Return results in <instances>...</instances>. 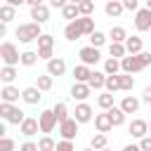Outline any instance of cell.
<instances>
[{
    "instance_id": "obj_1",
    "label": "cell",
    "mask_w": 151,
    "mask_h": 151,
    "mask_svg": "<svg viewBox=\"0 0 151 151\" xmlns=\"http://www.w3.org/2000/svg\"><path fill=\"white\" fill-rule=\"evenodd\" d=\"M151 64V52H139V54H125L123 59H120V68H123V73H137V71H142V68H146Z\"/></svg>"
},
{
    "instance_id": "obj_2",
    "label": "cell",
    "mask_w": 151,
    "mask_h": 151,
    "mask_svg": "<svg viewBox=\"0 0 151 151\" xmlns=\"http://www.w3.org/2000/svg\"><path fill=\"white\" fill-rule=\"evenodd\" d=\"M14 35L19 38V42H33V40H38L42 35V31H40V24L38 21H28V24H21L14 31Z\"/></svg>"
},
{
    "instance_id": "obj_3",
    "label": "cell",
    "mask_w": 151,
    "mask_h": 151,
    "mask_svg": "<svg viewBox=\"0 0 151 151\" xmlns=\"http://www.w3.org/2000/svg\"><path fill=\"white\" fill-rule=\"evenodd\" d=\"M0 116L5 118V123H12V125H21L24 123V111L19 109V106H14V104H7V101H2L0 104Z\"/></svg>"
},
{
    "instance_id": "obj_4",
    "label": "cell",
    "mask_w": 151,
    "mask_h": 151,
    "mask_svg": "<svg viewBox=\"0 0 151 151\" xmlns=\"http://www.w3.org/2000/svg\"><path fill=\"white\" fill-rule=\"evenodd\" d=\"M0 59H2L5 66H17V64H21V54H19V50H17L14 42H2V45H0Z\"/></svg>"
},
{
    "instance_id": "obj_5",
    "label": "cell",
    "mask_w": 151,
    "mask_h": 151,
    "mask_svg": "<svg viewBox=\"0 0 151 151\" xmlns=\"http://www.w3.org/2000/svg\"><path fill=\"white\" fill-rule=\"evenodd\" d=\"M38 120H40V132H45V134H50V132L54 130V125H59V120H57V116H54V109L42 111V113L38 116Z\"/></svg>"
},
{
    "instance_id": "obj_6",
    "label": "cell",
    "mask_w": 151,
    "mask_h": 151,
    "mask_svg": "<svg viewBox=\"0 0 151 151\" xmlns=\"http://www.w3.org/2000/svg\"><path fill=\"white\" fill-rule=\"evenodd\" d=\"M134 28L137 31H151V9L149 7H142L134 12Z\"/></svg>"
},
{
    "instance_id": "obj_7",
    "label": "cell",
    "mask_w": 151,
    "mask_h": 151,
    "mask_svg": "<svg viewBox=\"0 0 151 151\" xmlns=\"http://www.w3.org/2000/svg\"><path fill=\"white\" fill-rule=\"evenodd\" d=\"M78 120L76 118H68V120H64V123H59V134H61V139H76L78 137Z\"/></svg>"
},
{
    "instance_id": "obj_8",
    "label": "cell",
    "mask_w": 151,
    "mask_h": 151,
    "mask_svg": "<svg viewBox=\"0 0 151 151\" xmlns=\"http://www.w3.org/2000/svg\"><path fill=\"white\" fill-rule=\"evenodd\" d=\"M78 57H80V64H87V66H92V64H97V61L101 59V54H99V47H94V45H87V47H83V50L78 52Z\"/></svg>"
},
{
    "instance_id": "obj_9",
    "label": "cell",
    "mask_w": 151,
    "mask_h": 151,
    "mask_svg": "<svg viewBox=\"0 0 151 151\" xmlns=\"http://www.w3.org/2000/svg\"><path fill=\"white\" fill-rule=\"evenodd\" d=\"M94 127H97V132H109V130H113L116 125H113V118H111V113L109 111H104V113H97L94 116Z\"/></svg>"
},
{
    "instance_id": "obj_10",
    "label": "cell",
    "mask_w": 151,
    "mask_h": 151,
    "mask_svg": "<svg viewBox=\"0 0 151 151\" xmlns=\"http://www.w3.org/2000/svg\"><path fill=\"white\" fill-rule=\"evenodd\" d=\"M127 132H130L132 137H137V139H142V137H146V132H149V123H146V120H142V118H134V120L130 123V127H127Z\"/></svg>"
},
{
    "instance_id": "obj_11",
    "label": "cell",
    "mask_w": 151,
    "mask_h": 151,
    "mask_svg": "<svg viewBox=\"0 0 151 151\" xmlns=\"http://www.w3.org/2000/svg\"><path fill=\"white\" fill-rule=\"evenodd\" d=\"M90 92H92V87L87 83H73V87H71V97L78 101H85L90 97Z\"/></svg>"
},
{
    "instance_id": "obj_12",
    "label": "cell",
    "mask_w": 151,
    "mask_h": 151,
    "mask_svg": "<svg viewBox=\"0 0 151 151\" xmlns=\"http://www.w3.org/2000/svg\"><path fill=\"white\" fill-rule=\"evenodd\" d=\"M73 118H76L78 123H90V120H92V109H90V104L80 101V104L76 106V111H73Z\"/></svg>"
},
{
    "instance_id": "obj_13",
    "label": "cell",
    "mask_w": 151,
    "mask_h": 151,
    "mask_svg": "<svg viewBox=\"0 0 151 151\" xmlns=\"http://www.w3.org/2000/svg\"><path fill=\"white\" fill-rule=\"evenodd\" d=\"M38 130H40V120L38 118H24V123L19 125V132L26 134V137H33Z\"/></svg>"
},
{
    "instance_id": "obj_14",
    "label": "cell",
    "mask_w": 151,
    "mask_h": 151,
    "mask_svg": "<svg viewBox=\"0 0 151 151\" xmlns=\"http://www.w3.org/2000/svg\"><path fill=\"white\" fill-rule=\"evenodd\" d=\"M64 71H66V61L61 57H52L47 61V73L50 76H64Z\"/></svg>"
},
{
    "instance_id": "obj_15",
    "label": "cell",
    "mask_w": 151,
    "mask_h": 151,
    "mask_svg": "<svg viewBox=\"0 0 151 151\" xmlns=\"http://www.w3.org/2000/svg\"><path fill=\"white\" fill-rule=\"evenodd\" d=\"M31 19L38 21V24H45V21L50 19V7H47L45 2L38 5V7H31Z\"/></svg>"
},
{
    "instance_id": "obj_16",
    "label": "cell",
    "mask_w": 151,
    "mask_h": 151,
    "mask_svg": "<svg viewBox=\"0 0 151 151\" xmlns=\"http://www.w3.org/2000/svg\"><path fill=\"white\" fill-rule=\"evenodd\" d=\"M64 38H66V40H78V38H83V31H80V26H78V19H73V21L66 24Z\"/></svg>"
},
{
    "instance_id": "obj_17",
    "label": "cell",
    "mask_w": 151,
    "mask_h": 151,
    "mask_svg": "<svg viewBox=\"0 0 151 151\" xmlns=\"http://www.w3.org/2000/svg\"><path fill=\"white\" fill-rule=\"evenodd\" d=\"M0 97H2V101H7V104H14V101H19L21 92H19L14 85H5V87L0 90Z\"/></svg>"
},
{
    "instance_id": "obj_18",
    "label": "cell",
    "mask_w": 151,
    "mask_h": 151,
    "mask_svg": "<svg viewBox=\"0 0 151 151\" xmlns=\"http://www.w3.org/2000/svg\"><path fill=\"white\" fill-rule=\"evenodd\" d=\"M40 92H42V90H38L35 85H33V87H26V90L21 92V99H24L26 104H31V106H33V104H38V101L42 99V94H40Z\"/></svg>"
},
{
    "instance_id": "obj_19",
    "label": "cell",
    "mask_w": 151,
    "mask_h": 151,
    "mask_svg": "<svg viewBox=\"0 0 151 151\" xmlns=\"http://www.w3.org/2000/svg\"><path fill=\"white\" fill-rule=\"evenodd\" d=\"M90 76H92V68H90L87 64H78V66L73 68V78H76V83H87Z\"/></svg>"
},
{
    "instance_id": "obj_20",
    "label": "cell",
    "mask_w": 151,
    "mask_h": 151,
    "mask_svg": "<svg viewBox=\"0 0 151 151\" xmlns=\"http://www.w3.org/2000/svg\"><path fill=\"white\" fill-rule=\"evenodd\" d=\"M123 9H125V7H123V0H109V2L104 5V12H106L109 17H113V19H116V17H120V14H123Z\"/></svg>"
},
{
    "instance_id": "obj_21",
    "label": "cell",
    "mask_w": 151,
    "mask_h": 151,
    "mask_svg": "<svg viewBox=\"0 0 151 151\" xmlns=\"http://www.w3.org/2000/svg\"><path fill=\"white\" fill-rule=\"evenodd\" d=\"M87 85H90L92 90H101V87H106V73H101V71H92Z\"/></svg>"
},
{
    "instance_id": "obj_22",
    "label": "cell",
    "mask_w": 151,
    "mask_h": 151,
    "mask_svg": "<svg viewBox=\"0 0 151 151\" xmlns=\"http://www.w3.org/2000/svg\"><path fill=\"white\" fill-rule=\"evenodd\" d=\"M120 109H123L125 113H137V111H139V99H137V97H132V94H127V97H123Z\"/></svg>"
},
{
    "instance_id": "obj_23",
    "label": "cell",
    "mask_w": 151,
    "mask_h": 151,
    "mask_svg": "<svg viewBox=\"0 0 151 151\" xmlns=\"http://www.w3.org/2000/svg\"><path fill=\"white\" fill-rule=\"evenodd\" d=\"M125 47H127V54H139L142 47H144V42H142L139 35H130V38L125 40Z\"/></svg>"
},
{
    "instance_id": "obj_24",
    "label": "cell",
    "mask_w": 151,
    "mask_h": 151,
    "mask_svg": "<svg viewBox=\"0 0 151 151\" xmlns=\"http://www.w3.org/2000/svg\"><path fill=\"white\" fill-rule=\"evenodd\" d=\"M78 26H80L83 35H92L94 33V19L92 17H78Z\"/></svg>"
},
{
    "instance_id": "obj_25",
    "label": "cell",
    "mask_w": 151,
    "mask_h": 151,
    "mask_svg": "<svg viewBox=\"0 0 151 151\" xmlns=\"http://www.w3.org/2000/svg\"><path fill=\"white\" fill-rule=\"evenodd\" d=\"M123 68H120V59H116V57H109L106 61H104V73L106 76H113V73H120Z\"/></svg>"
},
{
    "instance_id": "obj_26",
    "label": "cell",
    "mask_w": 151,
    "mask_h": 151,
    "mask_svg": "<svg viewBox=\"0 0 151 151\" xmlns=\"http://www.w3.org/2000/svg\"><path fill=\"white\" fill-rule=\"evenodd\" d=\"M61 17H64V19H68V21H73V19H78V17H80V9H78V5H73V2H68L66 7H61Z\"/></svg>"
},
{
    "instance_id": "obj_27",
    "label": "cell",
    "mask_w": 151,
    "mask_h": 151,
    "mask_svg": "<svg viewBox=\"0 0 151 151\" xmlns=\"http://www.w3.org/2000/svg\"><path fill=\"white\" fill-rule=\"evenodd\" d=\"M14 17H17V7H12V5L5 2V5L0 7V19H2V24H9Z\"/></svg>"
},
{
    "instance_id": "obj_28",
    "label": "cell",
    "mask_w": 151,
    "mask_h": 151,
    "mask_svg": "<svg viewBox=\"0 0 151 151\" xmlns=\"http://www.w3.org/2000/svg\"><path fill=\"white\" fill-rule=\"evenodd\" d=\"M109 54H111V57H116V59H123V57L127 54L125 42H111V45H109Z\"/></svg>"
},
{
    "instance_id": "obj_29",
    "label": "cell",
    "mask_w": 151,
    "mask_h": 151,
    "mask_svg": "<svg viewBox=\"0 0 151 151\" xmlns=\"http://www.w3.org/2000/svg\"><path fill=\"white\" fill-rule=\"evenodd\" d=\"M14 78H17V68H14V66H2V68H0V80H2L5 85H12Z\"/></svg>"
},
{
    "instance_id": "obj_30",
    "label": "cell",
    "mask_w": 151,
    "mask_h": 151,
    "mask_svg": "<svg viewBox=\"0 0 151 151\" xmlns=\"http://www.w3.org/2000/svg\"><path fill=\"white\" fill-rule=\"evenodd\" d=\"M97 104H99L104 111L113 109V106H116V104H113V92H109V90H106L104 94H99V97H97Z\"/></svg>"
},
{
    "instance_id": "obj_31",
    "label": "cell",
    "mask_w": 151,
    "mask_h": 151,
    "mask_svg": "<svg viewBox=\"0 0 151 151\" xmlns=\"http://www.w3.org/2000/svg\"><path fill=\"white\" fill-rule=\"evenodd\" d=\"M109 38H111V42H125L127 40V33H125L123 26H113L111 33H109Z\"/></svg>"
},
{
    "instance_id": "obj_32",
    "label": "cell",
    "mask_w": 151,
    "mask_h": 151,
    "mask_svg": "<svg viewBox=\"0 0 151 151\" xmlns=\"http://www.w3.org/2000/svg\"><path fill=\"white\" fill-rule=\"evenodd\" d=\"M106 90H109V92H118V90H123V85H120V73L106 76Z\"/></svg>"
},
{
    "instance_id": "obj_33",
    "label": "cell",
    "mask_w": 151,
    "mask_h": 151,
    "mask_svg": "<svg viewBox=\"0 0 151 151\" xmlns=\"http://www.w3.org/2000/svg\"><path fill=\"white\" fill-rule=\"evenodd\" d=\"M52 78H54V76H50V73H45V76H38V80H35V87H38V90H42V92L52 90Z\"/></svg>"
},
{
    "instance_id": "obj_34",
    "label": "cell",
    "mask_w": 151,
    "mask_h": 151,
    "mask_svg": "<svg viewBox=\"0 0 151 151\" xmlns=\"http://www.w3.org/2000/svg\"><path fill=\"white\" fill-rule=\"evenodd\" d=\"M90 146H92L94 151H101V149H106V134H104V132H97V134L90 139Z\"/></svg>"
},
{
    "instance_id": "obj_35",
    "label": "cell",
    "mask_w": 151,
    "mask_h": 151,
    "mask_svg": "<svg viewBox=\"0 0 151 151\" xmlns=\"http://www.w3.org/2000/svg\"><path fill=\"white\" fill-rule=\"evenodd\" d=\"M54 116H57V120H59V123L68 120V109H66V104H64V101H57V104H54Z\"/></svg>"
},
{
    "instance_id": "obj_36",
    "label": "cell",
    "mask_w": 151,
    "mask_h": 151,
    "mask_svg": "<svg viewBox=\"0 0 151 151\" xmlns=\"http://www.w3.org/2000/svg\"><path fill=\"white\" fill-rule=\"evenodd\" d=\"M109 113H111V118H113V125H116V127L125 123V111H123L120 106H113V109H109Z\"/></svg>"
},
{
    "instance_id": "obj_37",
    "label": "cell",
    "mask_w": 151,
    "mask_h": 151,
    "mask_svg": "<svg viewBox=\"0 0 151 151\" xmlns=\"http://www.w3.org/2000/svg\"><path fill=\"white\" fill-rule=\"evenodd\" d=\"M38 146H40V151H54V149H57V142H54L50 134H45V137L38 139Z\"/></svg>"
},
{
    "instance_id": "obj_38",
    "label": "cell",
    "mask_w": 151,
    "mask_h": 151,
    "mask_svg": "<svg viewBox=\"0 0 151 151\" xmlns=\"http://www.w3.org/2000/svg\"><path fill=\"white\" fill-rule=\"evenodd\" d=\"M78 9H80V17H92L94 2H92V0H83V2H78Z\"/></svg>"
},
{
    "instance_id": "obj_39",
    "label": "cell",
    "mask_w": 151,
    "mask_h": 151,
    "mask_svg": "<svg viewBox=\"0 0 151 151\" xmlns=\"http://www.w3.org/2000/svg\"><path fill=\"white\" fill-rule=\"evenodd\" d=\"M38 59H40V57H38V52H31V50L21 52V64H24V66H33Z\"/></svg>"
},
{
    "instance_id": "obj_40",
    "label": "cell",
    "mask_w": 151,
    "mask_h": 151,
    "mask_svg": "<svg viewBox=\"0 0 151 151\" xmlns=\"http://www.w3.org/2000/svg\"><path fill=\"white\" fill-rule=\"evenodd\" d=\"M106 42V35L101 33V31H94L92 35H90V45H94V47H101Z\"/></svg>"
},
{
    "instance_id": "obj_41",
    "label": "cell",
    "mask_w": 151,
    "mask_h": 151,
    "mask_svg": "<svg viewBox=\"0 0 151 151\" xmlns=\"http://www.w3.org/2000/svg\"><path fill=\"white\" fill-rule=\"evenodd\" d=\"M120 85H123V90H132V87H134L132 73H120Z\"/></svg>"
},
{
    "instance_id": "obj_42",
    "label": "cell",
    "mask_w": 151,
    "mask_h": 151,
    "mask_svg": "<svg viewBox=\"0 0 151 151\" xmlns=\"http://www.w3.org/2000/svg\"><path fill=\"white\" fill-rule=\"evenodd\" d=\"M38 47H54V38L47 35V33H42V35L38 38Z\"/></svg>"
},
{
    "instance_id": "obj_43",
    "label": "cell",
    "mask_w": 151,
    "mask_h": 151,
    "mask_svg": "<svg viewBox=\"0 0 151 151\" xmlns=\"http://www.w3.org/2000/svg\"><path fill=\"white\" fill-rule=\"evenodd\" d=\"M54 151H76V146H73L71 139H61V142H57V149Z\"/></svg>"
},
{
    "instance_id": "obj_44",
    "label": "cell",
    "mask_w": 151,
    "mask_h": 151,
    "mask_svg": "<svg viewBox=\"0 0 151 151\" xmlns=\"http://www.w3.org/2000/svg\"><path fill=\"white\" fill-rule=\"evenodd\" d=\"M0 151H14V139L2 137V139H0Z\"/></svg>"
},
{
    "instance_id": "obj_45",
    "label": "cell",
    "mask_w": 151,
    "mask_h": 151,
    "mask_svg": "<svg viewBox=\"0 0 151 151\" xmlns=\"http://www.w3.org/2000/svg\"><path fill=\"white\" fill-rule=\"evenodd\" d=\"M38 57L45 59V61H50L52 59V47H38Z\"/></svg>"
},
{
    "instance_id": "obj_46",
    "label": "cell",
    "mask_w": 151,
    "mask_h": 151,
    "mask_svg": "<svg viewBox=\"0 0 151 151\" xmlns=\"http://www.w3.org/2000/svg\"><path fill=\"white\" fill-rule=\"evenodd\" d=\"M19 151H40V146H38L35 142H24V144L19 146Z\"/></svg>"
},
{
    "instance_id": "obj_47",
    "label": "cell",
    "mask_w": 151,
    "mask_h": 151,
    "mask_svg": "<svg viewBox=\"0 0 151 151\" xmlns=\"http://www.w3.org/2000/svg\"><path fill=\"white\" fill-rule=\"evenodd\" d=\"M123 7L130 9V12H137L139 9V0H123Z\"/></svg>"
},
{
    "instance_id": "obj_48",
    "label": "cell",
    "mask_w": 151,
    "mask_h": 151,
    "mask_svg": "<svg viewBox=\"0 0 151 151\" xmlns=\"http://www.w3.org/2000/svg\"><path fill=\"white\" fill-rule=\"evenodd\" d=\"M139 146H142V151H151V134L142 137V139H139Z\"/></svg>"
},
{
    "instance_id": "obj_49",
    "label": "cell",
    "mask_w": 151,
    "mask_h": 151,
    "mask_svg": "<svg viewBox=\"0 0 151 151\" xmlns=\"http://www.w3.org/2000/svg\"><path fill=\"white\" fill-rule=\"evenodd\" d=\"M142 101H146V104H151V85H149V87H144V94H142Z\"/></svg>"
},
{
    "instance_id": "obj_50",
    "label": "cell",
    "mask_w": 151,
    "mask_h": 151,
    "mask_svg": "<svg viewBox=\"0 0 151 151\" xmlns=\"http://www.w3.org/2000/svg\"><path fill=\"white\" fill-rule=\"evenodd\" d=\"M50 5H52V7H59V9H61V7H66V5H68V0H50Z\"/></svg>"
},
{
    "instance_id": "obj_51",
    "label": "cell",
    "mask_w": 151,
    "mask_h": 151,
    "mask_svg": "<svg viewBox=\"0 0 151 151\" xmlns=\"http://www.w3.org/2000/svg\"><path fill=\"white\" fill-rule=\"evenodd\" d=\"M123 151H142V146H139V144H127Z\"/></svg>"
},
{
    "instance_id": "obj_52",
    "label": "cell",
    "mask_w": 151,
    "mask_h": 151,
    "mask_svg": "<svg viewBox=\"0 0 151 151\" xmlns=\"http://www.w3.org/2000/svg\"><path fill=\"white\" fill-rule=\"evenodd\" d=\"M5 2H7V5H12V7H21L26 0H5Z\"/></svg>"
},
{
    "instance_id": "obj_53",
    "label": "cell",
    "mask_w": 151,
    "mask_h": 151,
    "mask_svg": "<svg viewBox=\"0 0 151 151\" xmlns=\"http://www.w3.org/2000/svg\"><path fill=\"white\" fill-rule=\"evenodd\" d=\"M26 5H31V7H38V5H42V0H26Z\"/></svg>"
},
{
    "instance_id": "obj_54",
    "label": "cell",
    "mask_w": 151,
    "mask_h": 151,
    "mask_svg": "<svg viewBox=\"0 0 151 151\" xmlns=\"http://www.w3.org/2000/svg\"><path fill=\"white\" fill-rule=\"evenodd\" d=\"M144 7H149V9H151V0H146V5H144Z\"/></svg>"
},
{
    "instance_id": "obj_55",
    "label": "cell",
    "mask_w": 151,
    "mask_h": 151,
    "mask_svg": "<svg viewBox=\"0 0 151 151\" xmlns=\"http://www.w3.org/2000/svg\"><path fill=\"white\" fill-rule=\"evenodd\" d=\"M68 2H73V5H78V2H83V0H68Z\"/></svg>"
},
{
    "instance_id": "obj_56",
    "label": "cell",
    "mask_w": 151,
    "mask_h": 151,
    "mask_svg": "<svg viewBox=\"0 0 151 151\" xmlns=\"http://www.w3.org/2000/svg\"><path fill=\"white\" fill-rule=\"evenodd\" d=\"M80 151H94V149H92V146H90V149H80Z\"/></svg>"
},
{
    "instance_id": "obj_57",
    "label": "cell",
    "mask_w": 151,
    "mask_h": 151,
    "mask_svg": "<svg viewBox=\"0 0 151 151\" xmlns=\"http://www.w3.org/2000/svg\"><path fill=\"white\" fill-rule=\"evenodd\" d=\"M149 130H151V123H149Z\"/></svg>"
},
{
    "instance_id": "obj_58",
    "label": "cell",
    "mask_w": 151,
    "mask_h": 151,
    "mask_svg": "<svg viewBox=\"0 0 151 151\" xmlns=\"http://www.w3.org/2000/svg\"><path fill=\"white\" fill-rule=\"evenodd\" d=\"M101 151H109V149H101Z\"/></svg>"
}]
</instances>
